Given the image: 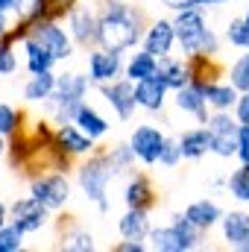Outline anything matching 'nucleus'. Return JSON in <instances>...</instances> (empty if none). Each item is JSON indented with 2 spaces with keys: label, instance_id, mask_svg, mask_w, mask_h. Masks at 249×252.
I'll use <instances>...</instances> for the list:
<instances>
[{
  "label": "nucleus",
  "instance_id": "42",
  "mask_svg": "<svg viewBox=\"0 0 249 252\" xmlns=\"http://www.w3.org/2000/svg\"><path fill=\"white\" fill-rule=\"evenodd\" d=\"M9 32V12H0V35Z\"/></svg>",
  "mask_w": 249,
  "mask_h": 252
},
{
  "label": "nucleus",
  "instance_id": "23",
  "mask_svg": "<svg viewBox=\"0 0 249 252\" xmlns=\"http://www.w3.org/2000/svg\"><path fill=\"white\" fill-rule=\"evenodd\" d=\"M124 202H126V208H144V211H147V208L156 202L150 179H147V176H135V179H129V185L124 188Z\"/></svg>",
  "mask_w": 249,
  "mask_h": 252
},
{
  "label": "nucleus",
  "instance_id": "39",
  "mask_svg": "<svg viewBox=\"0 0 249 252\" xmlns=\"http://www.w3.org/2000/svg\"><path fill=\"white\" fill-rule=\"evenodd\" d=\"M235 115L241 124H249V91H241V97L235 103Z\"/></svg>",
  "mask_w": 249,
  "mask_h": 252
},
{
  "label": "nucleus",
  "instance_id": "1",
  "mask_svg": "<svg viewBox=\"0 0 249 252\" xmlns=\"http://www.w3.org/2000/svg\"><path fill=\"white\" fill-rule=\"evenodd\" d=\"M144 41V15L124 0H106L100 9V47L124 53Z\"/></svg>",
  "mask_w": 249,
  "mask_h": 252
},
{
  "label": "nucleus",
  "instance_id": "30",
  "mask_svg": "<svg viewBox=\"0 0 249 252\" xmlns=\"http://www.w3.org/2000/svg\"><path fill=\"white\" fill-rule=\"evenodd\" d=\"M226 41L232 47H241V50H249V24L247 18H232L226 24Z\"/></svg>",
  "mask_w": 249,
  "mask_h": 252
},
{
  "label": "nucleus",
  "instance_id": "10",
  "mask_svg": "<svg viewBox=\"0 0 249 252\" xmlns=\"http://www.w3.org/2000/svg\"><path fill=\"white\" fill-rule=\"evenodd\" d=\"M100 94L106 97V103L112 106V112L121 118V121H129L138 109V100H135V82L126 76V79H112V82H103L100 85Z\"/></svg>",
  "mask_w": 249,
  "mask_h": 252
},
{
  "label": "nucleus",
  "instance_id": "26",
  "mask_svg": "<svg viewBox=\"0 0 249 252\" xmlns=\"http://www.w3.org/2000/svg\"><path fill=\"white\" fill-rule=\"evenodd\" d=\"M124 70L132 82H141V79H147V76H156V70H158V56H153L150 50L132 53Z\"/></svg>",
  "mask_w": 249,
  "mask_h": 252
},
{
  "label": "nucleus",
  "instance_id": "27",
  "mask_svg": "<svg viewBox=\"0 0 249 252\" xmlns=\"http://www.w3.org/2000/svg\"><path fill=\"white\" fill-rule=\"evenodd\" d=\"M220 226H223V241L229 247H238L249 232V214L247 211H229V214H223Z\"/></svg>",
  "mask_w": 249,
  "mask_h": 252
},
{
  "label": "nucleus",
  "instance_id": "17",
  "mask_svg": "<svg viewBox=\"0 0 249 252\" xmlns=\"http://www.w3.org/2000/svg\"><path fill=\"white\" fill-rule=\"evenodd\" d=\"M211 129L202 124L196 126V129H185L182 132V138H179V147H182V158H190V161H196V158H202L205 153H211Z\"/></svg>",
  "mask_w": 249,
  "mask_h": 252
},
{
  "label": "nucleus",
  "instance_id": "15",
  "mask_svg": "<svg viewBox=\"0 0 249 252\" xmlns=\"http://www.w3.org/2000/svg\"><path fill=\"white\" fill-rule=\"evenodd\" d=\"M167 85L158 79V76H147L141 82H135V100H138V109L144 112H161L164 109V97H167Z\"/></svg>",
  "mask_w": 249,
  "mask_h": 252
},
{
  "label": "nucleus",
  "instance_id": "29",
  "mask_svg": "<svg viewBox=\"0 0 249 252\" xmlns=\"http://www.w3.org/2000/svg\"><path fill=\"white\" fill-rule=\"evenodd\" d=\"M205 126H208L214 135H238L241 121H238V115H229V109H226V112H214Z\"/></svg>",
  "mask_w": 249,
  "mask_h": 252
},
{
  "label": "nucleus",
  "instance_id": "12",
  "mask_svg": "<svg viewBox=\"0 0 249 252\" xmlns=\"http://www.w3.org/2000/svg\"><path fill=\"white\" fill-rule=\"evenodd\" d=\"M173 44H176V27H173V21L158 18V21H153L147 27V32H144V50H150L153 56L161 59V56H170Z\"/></svg>",
  "mask_w": 249,
  "mask_h": 252
},
{
  "label": "nucleus",
  "instance_id": "37",
  "mask_svg": "<svg viewBox=\"0 0 249 252\" xmlns=\"http://www.w3.org/2000/svg\"><path fill=\"white\" fill-rule=\"evenodd\" d=\"M18 121H21V115H18L9 103H0V135L18 132Z\"/></svg>",
  "mask_w": 249,
  "mask_h": 252
},
{
  "label": "nucleus",
  "instance_id": "21",
  "mask_svg": "<svg viewBox=\"0 0 249 252\" xmlns=\"http://www.w3.org/2000/svg\"><path fill=\"white\" fill-rule=\"evenodd\" d=\"M56 79H59V73H53V70L32 73L24 85V100L27 103H47L56 91Z\"/></svg>",
  "mask_w": 249,
  "mask_h": 252
},
{
  "label": "nucleus",
  "instance_id": "34",
  "mask_svg": "<svg viewBox=\"0 0 249 252\" xmlns=\"http://www.w3.org/2000/svg\"><path fill=\"white\" fill-rule=\"evenodd\" d=\"M24 247V232L15 223L0 226V252H18Z\"/></svg>",
  "mask_w": 249,
  "mask_h": 252
},
{
  "label": "nucleus",
  "instance_id": "33",
  "mask_svg": "<svg viewBox=\"0 0 249 252\" xmlns=\"http://www.w3.org/2000/svg\"><path fill=\"white\" fill-rule=\"evenodd\" d=\"M211 153L217 158H235L238 156V135H214L211 138Z\"/></svg>",
  "mask_w": 249,
  "mask_h": 252
},
{
  "label": "nucleus",
  "instance_id": "11",
  "mask_svg": "<svg viewBox=\"0 0 249 252\" xmlns=\"http://www.w3.org/2000/svg\"><path fill=\"white\" fill-rule=\"evenodd\" d=\"M173 94H176V97H173V103H176V109H179V112H185V115H193L199 124H208L211 112H208V100H205V88H202V79H190L187 85L176 88Z\"/></svg>",
  "mask_w": 249,
  "mask_h": 252
},
{
  "label": "nucleus",
  "instance_id": "43",
  "mask_svg": "<svg viewBox=\"0 0 249 252\" xmlns=\"http://www.w3.org/2000/svg\"><path fill=\"white\" fill-rule=\"evenodd\" d=\"M9 223V208H6V202H0V226H6Z\"/></svg>",
  "mask_w": 249,
  "mask_h": 252
},
{
  "label": "nucleus",
  "instance_id": "20",
  "mask_svg": "<svg viewBox=\"0 0 249 252\" xmlns=\"http://www.w3.org/2000/svg\"><path fill=\"white\" fill-rule=\"evenodd\" d=\"M185 217L193 226H199L202 232H208V229H214L223 220V208L214 199H196V202H190L185 208Z\"/></svg>",
  "mask_w": 249,
  "mask_h": 252
},
{
  "label": "nucleus",
  "instance_id": "45",
  "mask_svg": "<svg viewBox=\"0 0 249 252\" xmlns=\"http://www.w3.org/2000/svg\"><path fill=\"white\" fill-rule=\"evenodd\" d=\"M0 12H12V0H0Z\"/></svg>",
  "mask_w": 249,
  "mask_h": 252
},
{
  "label": "nucleus",
  "instance_id": "22",
  "mask_svg": "<svg viewBox=\"0 0 249 252\" xmlns=\"http://www.w3.org/2000/svg\"><path fill=\"white\" fill-rule=\"evenodd\" d=\"M24 53H27V70L30 73H41V70H53L56 56L35 38V35H24Z\"/></svg>",
  "mask_w": 249,
  "mask_h": 252
},
{
  "label": "nucleus",
  "instance_id": "18",
  "mask_svg": "<svg viewBox=\"0 0 249 252\" xmlns=\"http://www.w3.org/2000/svg\"><path fill=\"white\" fill-rule=\"evenodd\" d=\"M202 88H205V100H208V109L214 112H226V109H235L241 91L232 85V82H217V79H202Z\"/></svg>",
  "mask_w": 249,
  "mask_h": 252
},
{
  "label": "nucleus",
  "instance_id": "41",
  "mask_svg": "<svg viewBox=\"0 0 249 252\" xmlns=\"http://www.w3.org/2000/svg\"><path fill=\"white\" fill-rule=\"evenodd\" d=\"M226 0H187V9H208V6H223Z\"/></svg>",
  "mask_w": 249,
  "mask_h": 252
},
{
  "label": "nucleus",
  "instance_id": "5",
  "mask_svg": "<svg viewBox=\"0 0 249 252\" xmlns=\"http://www.w3.org/2000/svg\"><path fill=\"white\" fill-rule=\"evenodd\" d=\"M67 32L76 44L82 47H91V44H100V12L91 9V6H79L73 3L67 9Z\"/></svg>",
  "mask_w": 249,
  "mask_h": 252
},
{
  "label": "nucleus",
  "instance_id": "3",
  "mask_svg": "<svg viewBox=\"0 0 249 252\" xmlns=\"http://www.w3.org/2000/svg\"><path fill=\"white\" fill-rule=\"evenodd\" d=\"M112 176H115V164H112L109 153H94L88 161H82V164L76 167L79 190L85 193L88 202H97L100 211L109 208L106 193H109V182H112Z\"/></svg>",
  "mask_w": 249,
  "mask_h": 252
},
{
  "label": "nucleus",
  "instance_id": "8",
  "mask_svg": "<svg viewBox=\"0 0 249 252\" xmlns=\"http://www.w3.org/2000/svg\"><path fill=\"white\" fill-rule=\"evenodd\" d=\"M164 141H167V135H164L158 126H153V124L135 126V129H132V135H129V144H132V150H135L138 161H144V164H158Z\"/></svg>",
  "mask_w": 249,
  "mask_h": 252
},
{
  "label": "nucleus",
  "instance_id": "35",
  "mask_svg": "<svg viewBox=\"0 0 249 252\" xmlns=\"http://www.w3.org/2000/svg\"><path fill=\"white\" fill-rule=\"evenodd\" d=\"M109 158H112V164H115V173H121V170H129V167H132V161H135L138 156H135L132 144H118V147L109 150Z\"/></svg>",
  "mask_w": 249,
  "mask_h": 252
},
{
  "label": "nucleus",
  "instance_id": "25",
  "mask_svg": "<svg viewBox=\"0 0 249 252\" xmlns=\"http://www.w3.org/2000/svg\"><path fill=\"white\" fill-rule=\"evenodd\" d=\"M73 124L79 126L85 135H91V138H103V135H109V121L94 109V106H88V103H82L79 106V112H76V121Z\"/></svg>",
  "mask_w": 249,
  "mask_h": 252
},
{
  "label": "nucleus",
  "instance_id": "28",
  "mask_svg": "<svg viewBox=\"0 0 249 252\" xmlns=\"http://www.w3.org/2000/svg\"><path fill=\"white\" fill-rule=\"evenodd\" d=\"M226 188H229V193H232L238 202H249V164L241 161V167L226 179Z\"/></svg>",
  "mask_w": 249,
  "mask_h": 252
},
{
  "label": "nucleus",
  "instance_id": "14",
  "mask_svg": "<svg viewBox=\"0 0 249 252\" xmlns=\"http://www.w3.org/2000/svg\"><path fill=\"white\" fill-rule=\"evenodd\" d=\"M88 88H91V76H82V73H59L56 91L47 100V106H53V103H82L85 94H88Z\"/></svg>",
  "mask_w": 249,
  "mask_h": 252
},
{
  "label": "nucleus",
  "instance_id": "40",
  "mask_svg": "<svg viewBox=\"0 0 249 252\" xmlns=\"http://www.w3.org/2000/svg\"><path fill=\"white\" fill-rule=\"evenodd\" d=\"M115 250H118V252H144L147 247H144V241H132V238H124V244H118Z\"/></svg>",
  "mask_w": 249,
  "mask_h": 252
},
{
  "label": "nucleus",
  "instance_id": "31",
  "mask_svg": "<svg viewBox=\"0 0 249 252\" xmlns=\"http://www.w3.org/2000/svg\"><path fill=\"white\" fill-rule=\"evenodd\" d=\"M64 250L67 252H91L94 250V238H91V232H85V229H70V232H64L62 238Z\"/></svg>",
  "mask_w": 249,
  "mask_h": 252
},
{
  "label": "nucleus",
  "instance_id": "2",
  "mask_svg": "<svg viewBox=\"0 0 249 252\" xmlns=\"http://www.w3.org/2000/svg\"><path fill=\"white\" fill-rule=\"evenodd\" d=\"M173 27H176V41L182 47L187 59L196 56V53H205V56H217L220 53V44H217V35L205 27V18L199 9H182L176 12L173 18Z\"/></svg>",
  "mask_w": 249,
  "mask_h": 252
},
{
  "label": "nucleus",
  "instance_id": "7",
  "mask_svg": "<svg viewBox=\"0 0 249 252\" xmlns=\"http://www.w3.org/2000/svg\"><path fill=\"white\" fill-rule=\"evenodd\" d=\"M47 205L44 202H38L32 193L30 196H21V199H15L12 202V208H9V223H15L24 235H32V232H41L44 226H47Z\"/></svg>",
  "mask_w": 249,
  "mask_h": 252
},
{
  "label": "nucleus",
  "instance_id": "44",
  "mask_svg": "<svg viewBox=\"0 0 249 252\" xmlns=\"http://www.w3.org/2000/svg\"><path fill=\"white\" fill-rule=\"evenodd\" d=\"M235 250H241V252H249V232L244 235V241H241V244H238Z\"/></svg>",
  "mask_w": 249,
  "mask_h": 252
},
{
  "label": "nucleus",
  "instance_id": "24",
  "mask_svg": "<svg viewBox=\"0 0 249 252\" xmlns=\"http://www.w3.org/2000/svg\"><path fill=\"white\" fill-rule=\"evenodd\" d=\"M118 229H121V235H124V238L144 241V238H150V217H147V211H144V208H129L124 217H121Z\"/></svg>",
  "mask_w": 249,
  "mask_h": 252
},
{
  "label": "nucleus",
  "instance_id": "46",
  "mask_svg": "<svg viewBox=\"0 0 249 252\" xmlns=\"http://www.w3.org/2000/svg\"><path fill=\"white\" fill-rule=\"evenodd\" d=\"M6 150H9V147H6V135H0V158L6 156Z\"/></svg>",
  "mask_w": 249,
  "mask_h": 252
},
{
  "label": "nucleus",
  "instance_id": "36",
  "mask_svg": "<svg viewBox=\"0 0 249 252\" xmlns=\"http://www.w3.org/2000/svg\"><path fill=\"white\" fill-rule=\"evenodd\" d=\"M179 161H182L179 138H167V141H164V147H161V158H158V164H164V167H176Z\"/></svg>",
  "mask_w": 249,
  "mask_h": 252
},
{
  "label": "nucleus",
  "instance_id": "4",
  "mask_svg": "<svg viewBox=\"0 0 249 252\" xmlns=\"http://www.w3.org/2000/svg\"><path fill=\"white\" fill-rule=\"evenodd\" d=\"M199 226H193L185 214H176L170 226L150 229V247L156 252H187L199 247Z\"/></svg>",
  "mask_w": 249,
  "mask_h": 252
},
{
  "label": "nucleus",
  "instance_id": "32",
  "mask_svg": "<svg viewBox=\"0 0 249 252\" xmlns=\"http://www.w3.org/2000/svg\"><path fill=\"white\" fill-rule=\"evenodd\" d=\"M229 82H232L238 91H249V50L241 59L232 62V67H229Z\"/></svg>",
  "mask_w": 249,
  "mask_h": 252
},
{
  "label": "nucleus",
  "instance_id": "38",
  "mask_svg": "<svg viewBox=\"0 0 249 252\" xmlns=\"http://www.w3.org/2000/svg\"><path fill=\"white\" fill-rule=\"evenodd\" d=\"M238 158L249 164V124H241L238 129Z\"/></svg>",
  "mask_w": 249,
  "mask_h": 252
},
{
  "label": "nucleus",
  "instance_id": "13",
  "mask_svg": "<svg viewBox=\"0 0 249 252\" xmlns=\"http://www.w3.org/2000/svg\"><path fill=\"white\" fill-rule=\"evenodd\" d=\"M121 70H124V59H121V53H115V50L100 47V50H94V53L88 56V76H91V82H97V85L118 79Z\"/></svg>",
  "mask_w": 249,
  "mask_h": 252
},
{
  "label": "nucleus",
  "instance_id": "6",
  "mask_svg": "<svg viewBox=\"0 0 249 252\" xmlns=\"http://www.w3.org/2000/svg\"><path fill=\"white\" fill-rule=\"evenodd\" d=\"M30 35H35L53 56H56V62H64V59H70L73 56V38H70V32L62 30L53 18H41V21H35L32 27H30Z\"/></svg>",
  "mask_w": 249,
  "mask_h": 252
},
{
  "label": "nucleus",
  "instance_id": "9",
  "mask_svg": "<svg viewBox=\"0 0 249 252\" xmlns=\"http://www.w3.org/2000/svg\"><path fill=\"white\" fill-rule=\"evenodd\" d=\"M30 193L44 202L50 211H59L64 202L70 199V182L64 179L62 173H47V176H35L30 182Z\"/></svg>",
  "mask_w": 249,
  "mask_h": 252
},
{
  "label": "nucleus",
  "instance_id": "16",
  "mask_svg": "<svg viewBox=\"0 0 249 252\" xmlns=\"http://www.w3.org/2000/svg\"><path fill=\"white\" fill-rule=\"evenodd\" d=\"M56 144L62 147L67 156H88L94 150V138L85 135L76 124H62L56 129Z\"/></svg>",
  "mask_w": 249,
  "mask_h": 252
},
{
  "label": "nucleus",
  "instance_id": "19",
  "mask_svg": "<svg viewBox=\"0 0 249 252\" xmlns=\"http://www.w3.org/2000/svg\"><path fill=\"white\" fill-rule=\"evenodd\" d=\"M156 76H158L170 91L182 88V85H187V82L193 79L190 64L182 62V59H170V56H161V59H158V70H156Z\"/></svg>",
  "mask_w": 249,
  "mask_h": 252
},
{
  "label": "nucleus",
  "instance_id": "47",
  "mask_svg": "<svg viewBox=\"0 0 249 252\" xmlns=\"http://www.w3.org/2000/svg\"><path fill=\"white\" fill-rule=\"evenodd\" d=\"M244 18H247V24H249V6H247V15H244Z\"/></svg>",
  "mask_w": 249,
  "mask_h": 252
}]
</instances>
